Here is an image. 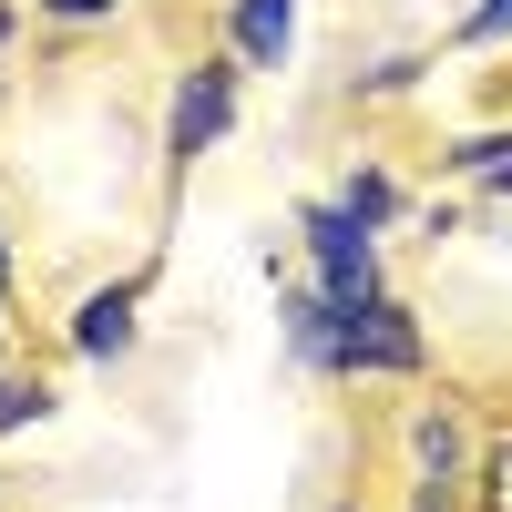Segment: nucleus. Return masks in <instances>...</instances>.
<instances>
[{
	"mask_svg": "<svg viewBox=\"0 0 512 512\" xmlns=\"http://www.w3.org/2000/svg\"><path fill=\"white\" fill-rule=\"evenodd\" d=\"M441 175L482 205H512V123H482V134H451L441 144Z\"/></svg>",
	"mask_w": 512,
	"mask_h": 512,
	"instance_id": "6e6552de",
	"label": "nucleus"
},
{
	"mask_svg": "<svg viewBox=\"0 0 512 512\" xmlns=\"http://www.w3.org/2000/svg\"><path fill=\"white\" fill-rule=\"evenodd\" d=\"M420 369H431V328H420L410 297L338 308V379H390V390H410Z\"/></svg>",
	"mask_w": 512,
	"mask_h": 512,
	"instance_id": "7ed1b4c3",
	"label": "nucleus"
},
{
	"mask_svg": "<svg viewBox=\"0 0 512 512\" xmlns=\"http://www.w3.org/2000/svg\"><path fill=\"white\" fill-rule=\"evenodd\" d=\"M451 52L472 62V52H512V0H472V11L451 21Z\"/></svg>",
	"mask_w": 512,
	"mask_h": 512,
	"instance_id": "9b49d317",
	"label": "nucleus"
},
{
	"mask_svg": "<svg viewBox=\"0 0 512 512\" xmlns=\"http://www.w3.org/2000/svg\"><path fill=\"white\" fill-rule=\"evenodd\" d=\"M134 338H144V277H103V287H82L72 318H62V349L93 359V369L134 359Z\"/></svg>",
	"mask_w": 512,
	"mask_h": 512,
	"instance_id": "39448f33",
	"label": "nucleus"
},
{
	"mask_svg": "<svg viewBox=\"0 0 512 512\" xmlns=\"http://www.w3.org/2000/svg\"><path fill=\"white\" fill-rule=\"evenodd\" d=\"M0 359H11V297H0Z\"/></svg>",
	"mask_w": 512,
	"mask_h": 512,
	"instance_id": "a211bd4d",
	"label": "nucleus"
},
{
	"mask_svg": "<svg viewBox=\"0 0 512 512\" xmlns=\"http://www.w3.org/2000/svg\"><path fill=\"white\" fill-rule=\"evenodd\" d=\"M338 205L369 226V236H390V226H410V185L390 175L379 154H349V175H338Z\"/></svg>",
	"mask_w": 512,
	"mask_h": 512,
	"instance_id": "1a4fd4ad",
	"label": "nucleus"
},
{
	"mask_svg": "<svg viewBox=\"0 0 512 512\" xmlns=\"http://www.w3.org/2000/svg\"><path fill=\"white\" fill-rule=\"evenodd\" d=\"M410 512H461V502H441V492H410Z\"/></svg>",
	"mask_w": 512,
	"mask_h": 512,
	"instance_id": "f3484780",
	"label": "nucleus"
},
{
	"mask_svg": "<svg viewBox=\"0 0 512 512\" xmlns=\"http://www.w3.org/2000/svg\"><path fill=\"white\" fill-rule=\"evenodd\" d=\"M0 379H11V359H0Z\"/></svg>",
	"mask_w": 512,
	"mask_h": 512,
	"instance_id": "412c9836",
	"label": "nucleus"
},
{
	"mask_svg": "<svg viewBox=\"0 0 512 512\" xmlns=\"http://www.w3.org/2000/svg\"><path fill=\"white\" fill-rule=\"evenodd\" d=\"M11 41H21V0H0V52H11Z\"/></svg>",
	"mask_w": 512,
	"mask_h": 512,
	"instance_id": "2eb2a0df",
	"label": "nucleus"
},
{
	"mask_svg": "<svg viewBox=\"0 0 512 512\" xmlns=\"http://www.w3.org/2000/svg\"><path fill=\"white\" fill-rule=\"evenodd\" d=\"M472 512H512V420L482 431V472H472Z\"/></svg>",
	"mask_w": 512,
	"mask_h": 512,
	"instance_id": "f8f14e48",
	"label": "nucleus"
},
{
	"mask_svg": "<svg viewBox=\"0 0 512 512\" xmlns=\"http://www.w3.org/2000/svg\"><path fill=\"white\" fill-rule=\"evenodd\" d=\"M21 287V267H11V226H0V297H11Z\"/></svg>",
	"mask_w": 512,
	"mask_h": 512,
	"instance_id": "dca6fc26",
	"label": "nucleus"
},
{
	"mask_svg": "<svg viewBox=\"0 0 512 512\" xmlns=\"http://www.w3.org/2000/svg\"><path fill=\"white\" fill-rule=\"evenodd\" d=\"M41 420H52V379H0V441L41 431Z\"/></svg>",
	"mask_w": 512,
	"mask_h": 512,
	"instance_id": "ddd939ff",
	"label": "nucleus"
},
{
	"mask_svg": "<svg viewBox=\"0 0 512 512\" xmlns=\"http://www.w3.org/2000/svg\"><path fill=\"white\" fill-rule=\"evenodd\" d=\"M0 93H11V52H0Z\"/></svg>",
	"mask_w": 512,
	"mask_h": 512,
	"instance_id": "6ab92c4d",
	"label": "nucleus"
},
{
	"mask_svg": "<svg viewBox=\"0 0 512 512\" xmlns=\"http://www.w3.org/2000/svg\"><path fill=\"white\" fill-rule=\"evenodd\" d=\"M236 103H246V72H236L226 52H195V62L175 72V93H164V175H195L205 154H226Z\"/></svg>",
	"mask_w": 512,
	"mask_h": 512,
	"instance_id": "f03ea898",
	"label": "nucleus"
},
{
	"mask_svg": "<svg viewBox=\"0 0 512 512\" xmlns=\"http://www.w3.org/2000/svg\"><path fill=\"white\" fill-rule=\"evenodd\" d=\"M297 267L328 308H369V297H390V236H369L338 195H308L297 205Z\"/></svg>",
	"mask_w": 512,
	"mask_h": 512,
	"instance_id": "f257e3e1",
	"label": "nucleus"
},
{
	"mask_svg": "<svg viewBox=\"0 0 512 512\" xmlns=\"http://www.w3.org/2000/svg\"><path fill=\"white\" fill-rule=\"evenodd\" d=\"M297 21H308V0H226V41L216 52L236 72H287L297 62Z\"/></svg>",
	"mask_w": 512,
	"mask_h": 512,
	"instance_id": "423d86ee",
	"label": "nucleus"
},
{
	"mask_svg": "<svg viewBox=\"0 0 512 512\" xmlns=\"http://www.w3.org/2000/svg\"><path fill=\"white\" fill-rule=\"evenodd\" d=\"M277 338H287V359L308 369V379H338V308H328L308 277L277 287Z\"/></svg>",
	"mask_w": 512,
	"mask_h": 512,
	"instance_id": "0eeeda50",
	"label": "nucleus"
},
{
	"mask_svg": "<svg viewBox=\"0 0 512 512\" xmlns=\"http://www.w3.org/2000/svg\"><path fill=\"white\" fill-rule=\"evenodd\" d=\"M420 82H431V52H390V62L349 72V93H359V103H400V93H420Z\"/></svg>",
	"mask_w": 512,
	"mask_h": 512,
	"instance_id": "9d476101",
	"label": "nucleus"
},
{
	"mask_svg": "<svg viewBox=\"0 0 512 512\" xmlns=\"http://www.w3.org/2000/svg\"><path fill=\"white\" fill-rule=\"evenodd\" d=\"M328 512H359V502H328Z\"/></svg>",
	"mask_w": 512,
	"mask_h": 512,
	"instance_id": "aec40b11",
	"label": "nucleus"
},
{
	"mask_svg": "<svg viewBox=\"0 0 512 512\" xmlns=\"http://www.w3.org/2000/svg\"><path fill=\"white\" fill-rule=\"evenodd\" d=\"M400 461H410V492L472 502V472H482L472 410H461V400H410V420H400Z\"/></svg>",
	"mask_w": 512,
	"mask_h": 512,
	"instance_id": "20e7f679",
	"label": "nucleus"
},
{
	"mask_svg": "<svg viewBox=\"0 0 512 512\" xmlns=\"http://www.w3.org/2000/svg\"><path fill=\"white\" fill-rule=\"evenodd\" d=\"M113 11H123V0H31V21H52V31H93Z\"/></svg>",
	"mask_w": 512,
	"mask_h": 512,
	"instance_id": "4468645a",
	"label": "nucleus"
}]
</instances>
